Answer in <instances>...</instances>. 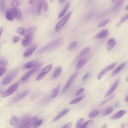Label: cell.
I'll list each match as a JSON object with an SVG mask.
<instances>
[{
  "mask_svg": "<svg viewBox=\"0 0 128 128\" xmlns=\"http://www.w3.org/2000/svg\"><path fill=\"white\" fill-rule=\"evenodd\" d=\"M3 31V28H0V38H1V36H2Z\"/></svg>",
  "mask_w": 128,
  "mask_h": 128,
  "instance_id": "52",
  "label": "cell"
},
{
  "mask_svg": "<svg viewBox=\"0 0 128 128\" xmlns=\"http://www.w3.org/2000/svg\"><path fill=\"white\" fill-rule=\"evenodd\" d=\"M20 40V37H18V36H16L14 37L13 39V42L14 44H16L17 43H18Z\"/></svg>",
  "mask_w": 128,
  "mask_h": 128,
  "instance_id": "47",
  "label": "cell"
},
{
  "mask_svg": "<svg viewBox=\"0 0 128 128\" xmlns=\"http://www.w3.org/2000/svg\"><path fill=\"white\" fill-rule=\"evenodd\" d=\"M127 113V111L125 110H121L119 111H118L117 113H116L115 114H114L112 117L111 119L115 120V119H118L121 118H122L124 115H125Z\"/></svg>",
  "mask_w": 128,
  "mask_h": 128,
  "instance_id": "15",
  "label": "cell"
},
{
  "mask_svg": "<svg viewBox=\"0 0 128 128\" xmlns=\"http://www.w3.org/2000/svg\"><path fill=\"white\" fill-rule=\"evenodd\" d=\"M72 14V12H70L67 14L56 25L55 27V31L56 32H59L60 30L68 22Z\"/></svg>",
  "mask_w": 128,
  "mask_h": 128,
  "instance_id": "4",
  "label": "cell"
},
{
  "mask_svg": "<svg viewBox=\"0 0 128 128\" xmlns=\"http://www.w3.org/2000/svg\"><path fill=\"white\" fill-rule=\"evenodd\" d=\"M61 72H62V68L61 67H57L54 72L53 73V74H52V76H51V79L52 80H55L56 79H57L60 75V74H61Z\"/></svg>",
  "mask_w": 128,
  "mask_h": 128,
  "instance_id": "22",
  "label": "cell"
},
{
  "mask_svg": "<svg viewBox=\"0 0 128 128\" xmlns=\"http://www.w3.org/2000/svg\"><path fill=\"white\" fill-rule=\"evenodd\" d=\"M93 123V121L92 120H89L88 121H87L86 122L84 123L83 124H82L80 126V128H88L89 126H90Z\"/></svg>",
  "mask_w": 128,
  "mask_h": 128,
  "instance_id": "37",
  "label": "cell"
},
{
  "mask_svg": "<svg viewBox=\"0 0 128 128\" xmlns=\"http://www.w3.org/2000/svg\"><path fill=\"white\" fill-rule=\"evenodd\" d=\"M125 102L126 103H128V95L125 99Z\"/></svg>",
  "mask_w": 128,
  "mask_h": 128,
  "instance_id": "53",
  "label": "cell"
},
{
  "mask_svg": "<svg viewBox=\"0 0 128 128\" xmlns=\"http://www.w3.org/2000/svg\"><path fill=\"white\" fill-rule=\"evenodd\" d=\"M50 1L51 2H53L54 1V0H50Z\"/></svg>",
  "mask_w": 128,
  "mask_h": 128,
  "instance_id": "61",
  "label": "cell"
},
{
  "mask_svg": "<svg viewBox=\"0 0 128 128\" xmlns=\"http://www.w3.org/2000/svg\"><path fill=\"white\" fill-rule=\"evenodd\" d=\"M18 73V70L15 69L10 72L3 79L2 81V85L4 86L7 85L11 83L13 79L17 76Z\"/></svg>",
  "mask_w": 128,
  "mask_h": 128,
  "instance_id": "2",
  "label": "cell"
},
{
  "mask_svg": "<svg viewBox=\"0 0 128 128\" xmlns=\"http://www.w3.org/2000/svg\"><path fill=\"white\" fill-rule=\"evenodd\" d=\"M119 0H112V3H116L117 2V1H118Z\"/></svg>",
  "mask_w": 128,
  "mask_h": 128,
  "instance_id": "56",
  "label": "cell"
},
{
  "mask_svg": "<svg viewBox=\"0 0 128 128\" xmlns=\"http://www.w3.org/2000/svg\"><path fill=\"white\" fill-rule=\"evenodd\" d=\"M126 82H128V76L127 77V78H126Z\"/></svg>",
  "mask_w": 128,
  "mask_h": 128,
  "instance_id": "58",
  "label": "cell"
},
{
  "mask_svg": "<svg viewBox=\"0 0 128 128\" xmlns=\"http://www.w3.org/2000/svg\"><path fill=\"white\" fill-rule=\"evenodd\" d=\"M6 70H7L6 68H0V77L5 73V72H6Z\"/></svg>",
  "mask_w": 128,
  "mask_h": 128,
  "instance_id": "48",
  "label": "cell"
},
{
  "mask_svg": "<svg viewBox=\"0 0 128 128\" xmlns=\"http://www.w3.org/2000/svg\"><path fill=\"white\" fill-rule=\"evenodd\" d=\"M6 18L8 21H9L10 22H12L14 20L15 17H14V16L12 12L11 11V9L8 10L6 11Z\"/></svg>",
  "mask_w": 128,
  "mask_h": 128,
  "instance_id": "27",
  "label": "cell"
},
{
  "mask_svg": "<svg viewBox=\"0 0 128 128\" xmlns=\"http://www.w3.org/2000/svg\"><path fill=\"white\" fill-rule=\"evenodd\" d=\"M78 73H75L74 74H73L69 79V80H68L65 86L63 88V89L62 90V94H63L64 93H65L70 88V87L71 86L72 84H73V83L74 82V81H75V80L76 79V78L77 77V76H78Z\"/></svg>",
  "mask_w": 128,
  "mask_h": 128,
  "instance_id": "6",
  "label": "cell"
},
{
  "mask_svg": "<svg viewBox=\"0 0 128 128\" xmlns=\"http://www.w3.org/2000/svg\"><path fill=\"white\" fill-rule=\"evenodd\" d=\"M84 91H85V89L84 88H81L80 89H79V90H78L77 91V92L76 93V96H79V95H81L84 92Z\"/></svg>",
  "mask_w": 128,
  "mask_h": 128,
  "instance_id": "46",
  "label": "cell"
},
{
  "mask_svg": "<svg viewBox=\"0 0 128 128\" xmlns=\"http://www.w3.org/2000/svg\"><path fill=\"white\" fill-rule=\"evenodd\" d=\"M42 63H40V64H38V65L37 66H36L35 67H34V68H33L32 69H31L30 71H29L28 73H27L25 75H24L20 79V80L21 81H25L27 80H28L35 72H36V71L39 69V68L41 67Z\"/></svg>",
  "mask_w": 128,
  "mask_h": 128,
  "instance_id": "8",
  "label": "cell"
},
{
  "mask_svg": "<svg viewBox=\"0 0 128 128\" xmlns=\"http://www.w3.org/2000/svg\"><path fill=\"white\" fill-rule=\"evenodd\" d=\"M22 1V0H13L11 3V6L13 7H17V6H20Z\"/></svg>",
  "mask_w": 128,
  "mask_h": 128,
  "instance_id": "38",
  "label": "cell"
},
{
  "mask_svg": "<svg viewBox=\"0 0 128 128\" xmlns=\"http://www.w3.org/2000/svg\"><path fill=\"white\" fill-rule=\"evenodd\" d=\"M30 118V115H27L24 116L20 119V121H19L17 127H20V128H25V126L26 123L27 122V121H28V120Z\"/></svg>",
  "mask_w": 128,
  "mask_h": 128,
  "instance_id": "12",
  "label": "cell"
},
{
  "mask_svg": "<svg viewBox=\"0 0 128 128\" xmlns=\"http://www.w3.org/2000/svg\"><path fill=\"white\" fill-rule=\"evenodd\" d=\"M38 60H34V61H30V62L25 63V65H24V68L26 69H30V68L35 67L36 66H37L38 65Z\"/></svg>",
  "mask_w": 128,
  "mask_h": 128,
  "instance_id": "19",
  "label": "cell"
},
{
  "mask_svg": "<svg viewBox=\"0 0 128 128\" xmlns=\"http://www.w3.org/2000/svg\"><path fill=\"white\" fill-rule=\"evenodd\" d=\"M119 84V80H117L113 84V85L111 86V87L110 88V89H109V90H108V92H107L106 94L105 95V97H108V96L111 95L112 94H113V93L115 92V90L116 89V88L118 87Z\"/></svg>",
  "mask_w": 128,
  "mask_h": 128,
  "instance_id": "10",
  "label": "cell"
},
{
  "mask_svg": "<svg viewBox=\"0 0 128 128\" xmlns=\"http://www.w3.org/2000/svg\"><path fill=\"white\" fill-rule=\"evenodd\" d=\"M109 34V31L107 29H103L101 30L99 33L96 34L94 37V39H103L106 38Z\"/></svg>",
  "mask_w": 128,
  "mask_h": 128,
  "instance_id": "11",
  "label": "cell"
},
{
  "mask_svg": "<svg viewBox=\"0 0 128 128\" xmlns=\"http://www.w3.org/2000/svg\"><path fill=\"white\" fill-rule=\"evenodd\" d=\"M128 19V14H127L121 18L119 22L117 24L116 26V28H119V27H120Z\"/></svg>",
  "mask_w": 128,
  "mask_h": 128,
  "instance_id": "30",
  "label": "cell"
},
{
  "mask_svg": "<svg viewBox=\"0 0 128 128\" xmlns=\"http://www.w3.org/2000/svg\"><path fill=\"white\" fill-rule=\"evenodd\" d=\"M87 59L86 58H82L77 63L76 66V69L79 70L81 69L87 62Z\"/></svg>",
  "mask_w": 128,
  "mask_h": 128,
  "instance_id": "28",
  "label": "cell"
},
{
  "mask_svg": "<svg viewBox=\"0 0 128 128\" xmlns=\"http://www.w3.org/2000/svg\"><path fill=\"white\" fill-rule=\"evenodd\" d=\"M116 44V42L115 41V40L113 38H111L110 39L107 44V49L109 51H111L114 47L115 46Z\"/></svg>",
  "mask_w": 128,
  "mask_h": 128,
  "instance_id": "17",
  "label": "cell"
},
{
  "mask_svg": "<svg viewBox=\"0 0 128 128\" xmlns=\"http://www.w3.org/2000/svg\"><path fill=\"white\" fill-rule=\"evenodd\" d=\"M33 39V37L32 36H31L28 38H26V39L23 40L22 42V45L25 47L28 46L32 43Z\"/></svg>",
  "mask_w": 128,
  "mask_h": 128,
  "instance_id": "25",
  "label": "cell"
},
{
  "mask_svg": "<svg viewBox=\"0 0 128 128\" xmlns=\"http://www.w3.org/2000/svg\"><path fill=\"white\" fill-rule=\"evenodd\" d=\"M114 110V108L112 107L108 108L107 110H106L103 113V116H107L111 114Z\"/></svg>",
  "mask_w": 128,
  "mask_h": 128,
  "instance_id": "39",
  "label": "cell"
},
{
  "mask_svg": "<svg viewBox=\"0 0 128 128\" xmlns=\"http://www.w3.org/2000/svg\"><path fill=\"white\" fill-rule=\"evenodd\" d=\"M115 94H113V95L112 94L111 95L109 96V97L107 99H105V100H104L101 103L100 105H104V104L107 103L108 102H109V101H110L111 100H112L115 97Z\"/></svg>",
  "mask_w": 128,
  "mask_h": 128,
  "instance_id": "36",
  "label": "cell"
},
{
  "mask_svg": "<svg viewBox=\"0 0 128 128\" xmlns=\"http://www.w3.org/2000/svg\"><path fill=\"white\" fill-rule=\"evenodd\" d=\"M18 122H19V120L18 119V118L15 116H13L10 120V124L14 126V127H16L17 126L18 124Z\"/></svg>",
  "mask_w": 128,
  "mask_h": 128,
  "instance_id": "31",
  "label": "cell"
},
{
  "mask_svg": "<svg viewBox=\"0 0 128 128\" xmlns=\"http://www.w3.org/2000/svg\"><path fill=\"white\" fill-rule=\"evenodd\" d=\"M69 112V109H67L65 110H64L63 111H62L61 112H60L59 113V115H58L53 120L52 122H55L58 121V120H59L60 118H61L62 117H63L64 116H65V115H66L68 112Z\"/></svg>",
  "mask_w": 128,
  "mask_h": 128,
  "instance_id": "23",
  "label": "cell"
},
{
  "mask_svg": "<svg viewBox=\"0 0 128 128\" xmlns=\"http://www.w3.org/2000/svg\"><path fill=\"white\" fill-rule=\"evenodd\" d=\"M28 93V91H25L22 93H21V94L18 95L17 97H16L15 98H14L11 102V104H13L15 102H17L18 101H19V100H21L22 99L24 98Z\"/></svg>",
  "mask_w": 128,
  "mask_h": 128,
  "instance_id": "18",
  "label": "cell"
},
{
  "mask_svg": "<svg viewBox=\"0 0 128 128\" xmlns=\"http://www.w3.org/2000/svg\"><path fill=\"white\" fill-rule=\"evenodd\" d=\"M90 75V73H87L83 76V78H82V80H83V81H85V80H87V79H88V78L89 77Z\"/></svg>",
  "mask_w": 128,
  "mask_h": 128,
  "instance_id": "50",
  "label": "cell"
},
{
  "mask_svg": "<svg viewBox=\"0 0 128 128\" xmlns=\"http://www.w3.org/2000/svg\"><path fill=\"white\" fill-rule=\"evenodd\" d=\"M117 65V63L115 62L112 63V64H111L110 65L107 66V67H106L104 70H103L97 76V79L99 81H100L101 80V79L105 76V75L109 71L113 70L116 66Z\"/></svg>",
  "mask_w": 128,
  "mask_h": 128,
  "instance_id": "7",
  "label": "cell"
},
{
  "mask_svg": "<svg viewBox=\"0 0 128 128\" xmlns=\"http://www.w3.org/2000/svg\"><path fill=\"white\" fill-rule=\"evenodd\" d=\"M20 82H17L13 84L8 89H7L6 91L3 93L2 95V97L3 98L8 97L11 95H12L15 91H16L19 86Z\"/></svg>",
  "mask_w": 128,
  "mask_h": 128,
  "instance_id": "5",
  "label": "cell"
},
{
  "mask_svg": "<svg viewBox=\"0 0 128 128\" xmlns=\"http://www.w3.org/2000/svg\"><path fill=\"white\" fill-rule=\"evenodd\" d=\"M125 9L126 10H128V5L126 7V8H125Z\"/></svg>",
  "mask_w": 128,
  "mask_h": 128,
  "instance_id": "59",
  "label": "cell"
},
{
  "mask_svg": "<svg viewBox=\"0 0 128 128\" xmlns=\"http://www.w3.org/2000/svg\"><path fill=\"white\" fill-rule=\"evenodd\" d=\"M5 10V2L2 0L0 2V11L2 12H4Z\"/></svg>",
  "mask_w": 128,
  "mask_h": 128,
  "instance_id": "41",
  "label": "cell"
},
{
  "mask_svg": "<svg viewBox=\"0 0 128 128\" xmlns=\"http://www.w3.org/2000/svg\"><path fill=\"white\" fill-rule=\"evenodd\" d=\"M43 123V120H37V122L35 123L34 127V128H38L39 126L41 125V124Z\"/></svg>",
  "mask_w": 128,
  "mask_h": 128,
  "instance_id": "45",
  "label": "cell"
},
{
  "mask_svg": "<svg viewBox=\"0 0 128 128\" xmlns=\"http://www.w3.org/2000/svg\"><path fill=\"white\" fill-rule=\"evenodd\" d=\"M3 92V90H0V94L1 93V92Z\"/></svg>",
  "mask_w": 128,
  "mask_h": 128,
  "instance_id": "60",
  "label": "cell"
},
{
  "mask_svg": "<svg viewBox=\"0 0 128 128\" xmlns=\"http://www.w3.org/2000/svg\"><path fill=\"white\" fill-rule=\"evenodd\" d=\"M100 113V111L98 110H95L92 111L89 115V118L90 119H94V118L96 117Z\"/></svg>",
  "mask_w": 128,
  "mask_h": 128,
  "instance_id": "33",
  "label": "cell"
},
{
  "mask_svg": "<svg viewBox=\"0 0 128 128\" xmlns=\"http://www.w3.org/2000/svg\"><path fill=\"white\" fill-rule=\"evenodd\" d=\"M62 42V40L61 38L56 39L53 41H52L51 43L47 45L46 46L42 48L41 50H40L38 51V53L41 54V53H43L49 51L59 46L61 44Z\"/></svg>",
  "mask_w": 128,
  "mask_h": 128,
  "instance_id": "1",
  "label": "cell"
},
{
  "mask_svg": "<svg viewBox=\"0 0 128 128\" xmlns=\"http://www.w3.org/2000/svg\"><path fill=\"white\" fill-rule=\"evenodd\" d=\"M110 21V19L108 18V19H106L105 20H103L102 21H101L99 24L98 25V27L99 28H102L103 27H104L105 26H106L108 23H109Z\"/></svg>",
  "mask_w": 128,
  "mask_h": 128,
  "instance_id": "34",
  "label": "cell"
},
{
  "mask_svg": "<svg viewBox=\"0 0 128 128\" xmlns=\"http://www.w3.org/2000/svg\"><path fill=\"white\" fill-rule=\"evenodd\" d=\"M83 99V97H79V98H77V99H75L72 100V101L70 103V105H75V104H76L79 103L80 101H81Z\"/></svg>",
  "mask_w": 128,
  "mask_h": 128,
  "instance_id": "40",
  "label": "cell"
},
{
  "mask_svg": "<svg viewBox=\"0 0 128 128\" xmlns=\"http://www.w3.org/2000/svg\"><path fill=\"white\" fill-rule=\"evenodd\" d=\"M72 126V122H69L67 124H65L64 126H63V128H71Z\"/></svg>",
  "mask_w": 128,
  "mask_h": 128,
  "instance_id": "49",
  "label": "cell"
},
{
  "mask_svg": "<svg viewBox=\"0 0 128 128\" xmlns=\"http://www.w3.org/2000/svg\"><path fill=\"white\" fill-rule=\"evenodd\" d=\"M48 10V4L45 0H39L38 12L39 15L45 14Z\"/></svg>",
  "mask_w": 128,
  "mask_h": 128,
  "instance_id": "3",
  "label": "cell"
},
{
  "mask_svg": "<svg viewBox=\"0 0 128 128\" xmlns=\"http://www.w3.org/2000/svg\"><path fill=\"white\" fill-rule=\"evenodd\" d=\"M121 127H122V128H128V123H124V124H122V125H121Z\"/></svg>",
  "mask_w": 128,
  "mask_h": 128,
  "instance_id": "51",
  "label": "cell"
},
{
  "mask_svg": "<svg viewBox=\"0 0 128 128\" xmlns=\"http://www.w3.org/2000/svg\"><path fill=\"white\" fill-rule=\"evenodd\" d=\"M84 121V118H80L77 122L76 125V128H79L80 127V126L82 124L83 122Z\"/></svg>",
  "mask_w": 128,
  "mask_h": 128,
  "instance_id": "43",
  "label": "cell"
},
{
  "mask_svg": "<svg viewBox=\"0 0 128 128\" xmlns=\"http://www.w3.org/2000/svg\"><path fill=\"white\" fill-rule=\"evenodd\" d=\"M52 65L50 64L46 67L42 71V72L38 75V76L36 78V80L40 81L42 79L44 78L45 75L48 74L52 69Z\"/></svg>",
  "mask_w": 128,
  "mask_h": 128,
  "instance_id": "9",
  "label": "cell"
},
{
  "mask_svg": "<svg viewBox=\"0 0 128 128\" xmlns=\"http://www.w3.org/2000/svg\"><path fill=\"white\" fill-rule=\"evenodd\" d=\"M25 30L23 27H19L17 30V32L20 35H23L25 32Z\"/></svg>",
  "mask_w": 128,
  "mask_h": 128,
  "instance_id": "44",
  "label": "cell"
},
{
  "mask_svg": "<svg viewBox=\"0 0 128 128\" xmlns=\"http://www.w3.org/2000/svg\"><path fill=\"white\" fill-rule=\"evenodd\" d=\"M66 1V0H59V1H60V2L61 3H63L64 2Z\"/></svg>",
  "mask_w": 128,
  "mask_h": 128,
  "instance_id": "57",
  "label": "cell"
},
{
  "mask_svg": "<svg viewBox=\"0 0 128 128\" xmlns=\"http://www.w3.org/2000/svg\"><path fill=\"white\" fill-rule=\"evenodd\" d=\"M78 45V42L77 41H74L72 43H71L69 46L67 47V50L68 51H71L72 50H73L74 48H75L76 47V46Z\"/></svg>",
  "mask_w": 128,
  "mask_h": 128,
  "instance_id": "35",
  "label": "cell"
},
{
  "mask_svg": "<svg viewBox=\"0 0 128 128\" xmlns=\"http://www.w3.org/2000/svg\"><path fill=\"white\" fill-rule=\"evenodd\" d=\"M126 63L124 62L122 64H121L119 67H118L112 73V76H115L117 75H118L122 70L123 69V68L126 66Z\"/></svg>",
  "mask_w": 128,
  "mask_h": 128,
  "instance_id": "20",
  "label": "cell"
},
{
  "mask_svg": "<svg viewBox=\"0 0 128 128\" xmlns=\"http://www.w3.org/2000/svg\"><path fill=\"white\" fill-rule=\"evenodd\" d=\"M12 12L14 17L18 19H20L22 18V14L20 9L17 7H14V8L11 9Z\"/></svg>",
  "mask_w": 128,
  "mask_h": 128,
  "instance_id": "13",
  "label": "cell"
},
{
  "mask_svg": "<svg viewBox=\"0 0 128 128\" xmlns=\"http://www.w3.org/2000/svg\"><path fill=\"white\" fill-rule=\"evenodd\" d=\"M91 51V48L89 47H87L86 48H85L84 49H83L80 53L79 57H78V59H80V58H82L83 57L86 56V55H87L89 52Z\"/></svg>",
  "mask_w": 128,
  "mask_h": 128,
  "instance_id": "24",
  "label": "cell"
},
{
  "mask_svg": "<svg viewBox=\"0 0 128 128\" xmlns=\"http://www.w3.org/2000/svg\"><path fill=\"white\" fill-rule=\"evenodd\" d=\"M60 86H61V85H59L56 88L52 90V93H51V96L52 98H55L57 96V95H58V94L59 92Z\"/></svg>",
  "mask_w": 128,
  "mask_h": 128,
  "instance_id": "32",
  "label": "cell"
},
{
  "mask_svg": "<svg viewBox=\"0 0 128 128\" xmlns=\"http://www.w3.org/2000/svg\"><path fill=\"white\" fill-rule=\"evenodd\" d=\"M103 128H106L108 127V126H107V124H105L102 127Z\"/></svg>",
  "mask_w": 128,
  "mask_h": 128,
  "instance_id": "55",
  "label": "cell"
},
{
  "mask_svg": "<svg viewBox=\"0 0 128 128\" xmlns=\"http://www.w3.org/2000/svg\"><path fill=\"white\" fill-rule=\"evenodd\" d=\"M119 107V103L117 102V103L115 104V107L118 108V107Z\"/></svg>",
  "mask_w": 128,
  "mask_h": 128,
  "instance_id": "54",
  "label": "cell"
},
{
  "mask_svg": "<svg viewBox=\"0 0 128 128\" xmlns=\"http://www.w3.org/2000/svg\"><path fill=\"white\" fill-rule=\"evenodd\" d=\"M36 29H37V27L36 26L30 27L28 29H27L26 31H25V32H24L23 35L25 36V38L29 37L30 36H32V34L36 30Z\"/></svg>",
  "mask_w": 128,
  "mask_h": 128,
  "instance_id": "16",
  "label": "cell"
},
{
  "mask_svg": "<svg viewBox=\"0 0 128 128\" xmlns=\"http://www.w3.org/2000/svg\"><path fill=\"white\" fill-rule=\"evenodd\" d=\"M37 120H38V118L36 116H34L31 119L30 118L27 121V122L26 123L25 126V128H29L32 127L35 125V123L37 122Z\"/></svg>",
  "mask_w": 128,
  "mask_h": 128,
  "instance_id": "14",
  "label": "cell"
},
{
  "mask_svg": "<svg viewBox=\"0 0 128 128\" xmlns=\"http://www.w3.org/2000/svg\"><path fill=\"white\" fill-rule=\"evenodd\" d=\"M70 4V3H68L67 4H66V5L65 6L64 8H63V9L62 10V11L60 12V13L59 14V15L58 16V18L59 19L62 18V17H63L65 15L67 11H68L69 8Z\"/></svg>",
  "mask_w": 128,
  "mask_h": 128,
  "instance_id": "26",
  "label": "cell"
},
{
  "mask_svg": "<svg viewBox=\"0 0 128 128\" xmlns=\"http://www.w3.org/2000/svg\"><path fill=\"white\" fill-rule=\"evenodd\" d=\"M36 49V46H33L28 49L23 54V57L28 58L31 56Z\"/></svg>",
  "mask_w": 128,
  "mask_h": 128,
  "instance_id": "21",
  "label": "cell"
},
{
  "mask_svg": "<svg viewBox=\"0 0 128 128\" xmlns=\"http://www.w3.org/2000/svg\"><path fill=\"white\" fill-rule=\"evenodd\" d=\"M7 64V61L5 60H0V68H4Z\"/></svg>",
  "mask_w": 128,
  "mask_h": 128,
  "instance_id": "42",
  "label": "cell"
},
{
  "mask_svg": "<svg viewBox=\"0 0 128 128\" xmlns=\"http://www.w3.org/2000/svg\"><path fill=\"white\" fill-rule=\"evenodd\" d=\"M124 1L125 0H120V1H119L114 6L113 8V11L114 12H117L118 11H119L122 5L124 4Z\"/></svg>",
  "mask_w": 128,
  "mask_h": 128,
  "instance_id": "29",
  "label": "cell"
},
{
  "mask_svg": "<svg viewBox=\"0 0 128 128\" xmlns=\"http://www.w3.org/2000/svg\"><path fill=\"white\" fill-rule=\"evenodd\" d=\"M1 1H2V0H0V2H1Z\"/></svg>",
  "mask_w": 128,
  "mask_h": 128,
  "instance_id": "62",
  "label": "cell"
}]
</instances>
